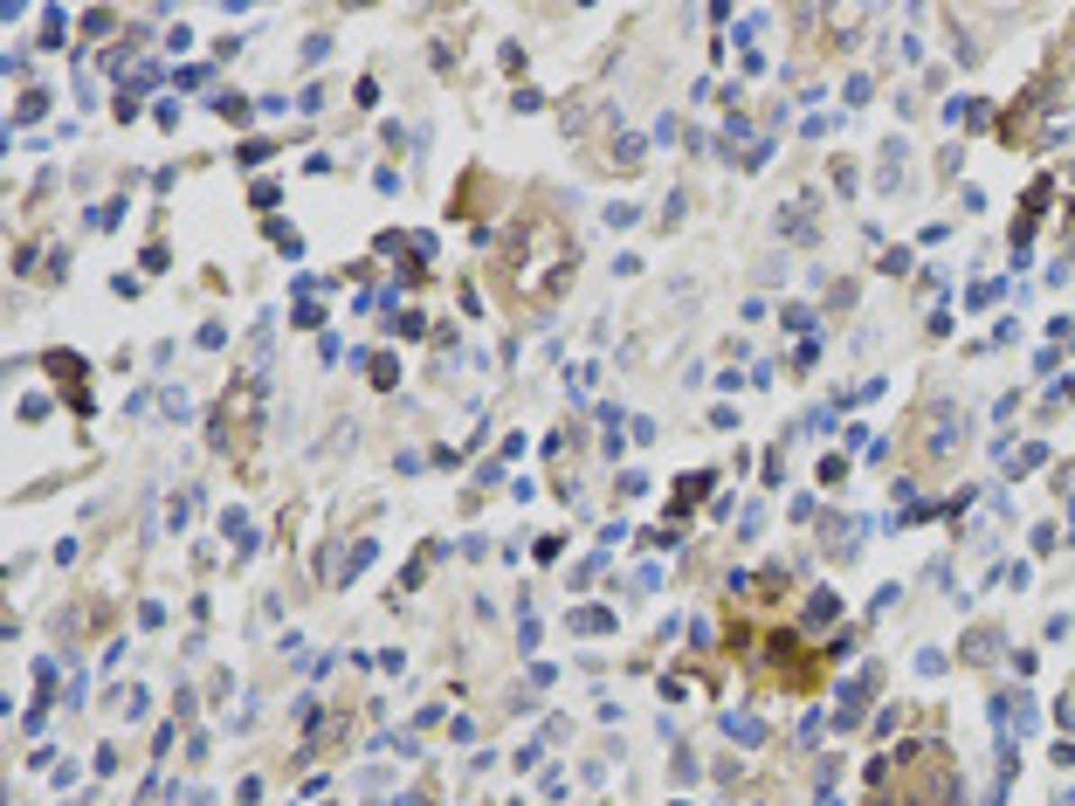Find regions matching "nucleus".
<instances>
[{
    "label": "nucleus",
    "instance_id": "nucleus-4",
    "mask_svg": "<svg viewBox=\"0 0 1075 806\" xmlns=\"http://www.w3.org/2000/svg\"><path fill=\"white\" fill-rule=\"evenodd\" d=\"M572 628H579V634H600V628H614V613H600V607H587V613H572Z\"/></svg>",
    "mask_w": 1075,
    "mask_h": 806
},
{
    "label": "nucleus",
    "instance_id": "nucleus-5",
    "mask_svg": "<svg viewBox=\"0 0 1075 806\" xmlns=\"http://www.w3.org/2000/svg\"><path fill=\"white\" fill-rule=\"evenodd\" d=\"M634 221H642V214H634L627 200H614V207H606V228H634Z\"/></svg>",
    "mask_w": 1075,
    "mask_h": 806
},
{
    "label": "nucleus",
    "instance_id": "nucleus-6",
    "mask_svg": "<svg viewBox=\"0 0 1075 806\" xmlns=\"http://www.w3.org/2000/svg\"><path fill=\"white\" fill-rule=\"evenodd\" d=\"M324 56H332V35H311V41H304V62H311V69H317Z\"/></svg>",
    "mask_w": 1075,
    "mask_h": 806
},
{
    "label": "nucleus",
    "instance_id": "nucleus-3",
    "mask_svg": "<svg viewBox=\"0 0 1075 806\" xmlns=\"http://www.w3.org/2000/svg\"><path fill=\"white\" fill-rule=\"evenodd\" d=\"M779 324H786V331H814V311H806V303H786Z\"/></svg>",
    "mask_w": 1075,
    "mask_h": 806
},
{
    "label": "nucleus",
    "instance_id": "nucleus-1",
    "mask_svg": "<svg viewBox=\"0 0 1075 806\" xmlns=\"http://www.w3.org/2000/svg\"><path fill=\"white\" fill-rule=\"evenodd\" d=\"M834 613H841L834 593H806V628H821V620H834Z\"/></svg>",
    "mask_w": 1075,
    "mask_h": 806
},
{
    "label": "nucleus",
    "instance_id": "nucleus-2",
    "mask_svg": "<svg viewBox=\"0 0 1075 806\" xmlns=\"http://www.w3.org/2000/svg\"><path fill=\"white\" fill-rule=\"evenodd\" d=\"M724 738H738V745H759V724H752V717H724Z\"/></svg>",
    "mask_w": 1075,
    "mask_h": 806
}]
</instances>
